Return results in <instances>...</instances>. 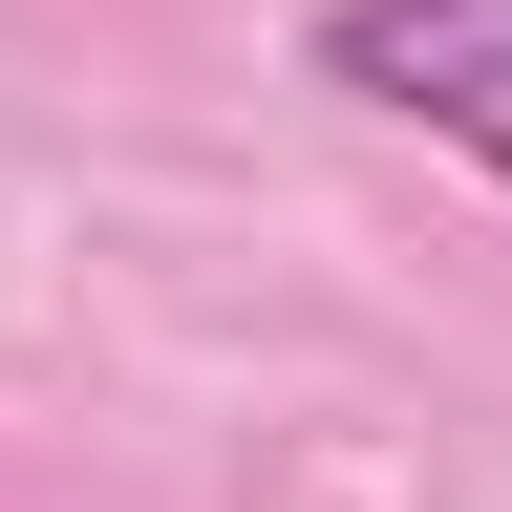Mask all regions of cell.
<instances>
[{
  "mask_svg": "<svg viewBox=\"0 0 512 512\" xmlns=\"http://www.w3.org/2000/svg\"><path fill=\"white\" fill-rule=\"evenodd\" d=\"M320 86L384 107V128H427V150H470L512 192V0H320Z\"/></svg>",
  "mask_w": 512,
  "mask_h": 512,
  "instance_id": "1",
  "label": "cell"
}]
</instances>
